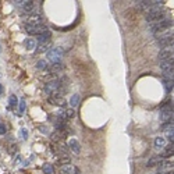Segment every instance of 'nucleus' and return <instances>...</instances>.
<instances>
[{"label":"nucleus","instance_id":"nucleus-1","mask_svg":"<svg viewBox=\"0 0 174 174\" xmlns=\"http://www.w3.org/2000/svg\"><path fill=\"white\" fill-rule=\"evenodd\" d=\"M164 17H166V11L160 7H155L152 10H148L145 14V18L149 23H159V21H163Z\"/></svg>","mask_w":174,"mask_h":174},{"label":"nucleus","instance_id":"nucleus-2","mask_svg":"<svg viewBox=\"0 0 174 174\" xmlns=\"http://www.w3.org/2000/svg\"><path fill=\"white\" fill-rule=\"evenodd\" d=\"M156 43H158L160 47H163V49H166V47H173V28L169 30L167 32L156 36Z\"/></svg>","mask_w":174,"mask_h":174},{"label":"nucleus","instance_id":"nucleus-3","mask_svg":"<svg viewBox=\"0 0 174 174\" xmlns=\"http://www.w3.org/2000/svg\"><path fill=\"white\" fill-rule=\"evenodd\" d=\"M170 28H173V20H163V21H159V23L151 24V28H149V30H151V32L159 35L162 31L170 30Z\"/></svg>","mask_w":174,"mask_h":174},{"label":"nucleus","instance_id":"nucleus-4","mask_svg":"<svg viewBox=\"0 0 174 174\" xmlns=\"http://www.w3.org/2000/svg\"><path fill=\"white\" fill-rule=\"evenodd\" d=\"M63 56H64V50L61 47H53V49H49V52H47V59H49V61L52 64L60 63Z\"/></svg>","mask_w":174,"mask_h":174},{"label":"nucleus","instance_id":"nucleus-5","mask_svg":"<svg viewBox=\"0 0 174 174\" xmlns=\"http://www.w3.org/2000/svg\"><path fill=\"white\" fill-rule=\"evenodd\" d=\"M60 91H63L61 81H49L46 85H45V92H46L49 96L50 95H57Z\"/></svg>","mask_w":174,"mask_h":174},{"label":"nucleus","instance_id":"nucleus-6","mask_svg":"<svg viewBox=\"0 0 174 174\" xmlns=\"http://www.w3.org/2000/svg\"><path fill=\"white\" fill-rule=\"evenodd\" d=\"M24 30H25L28 33H31V35H40V33L46 32L47 28H46V25L40 24V25H25L24 26Z\"/></svg>","mask_w":174,"mask_h":174},{"label":"nucleus","instance_id":"nucleus-7","mask_svg":"<svg viewBox=\"0 0 174 174\" xmlns=\"http://www.w3.org/2000/svg\"><path fill=\"white\" fill-rule=\"evenodd\" d=\"M25 25H40L43 24L42 17L39 14H26V17H24Z\"/></svg>","mask_w":174,"mask_h":174},{"label":"nucleus","instance_id":"nucleus-8","mask_svg":"<svg viewBox=\"0 0 174 174\" xmlns=\"http://www.w3.org/2000/svg\"><path fill=\"white\" fill-rule=\"evenodd\" d=\"M163 2H159V0H145V2H138V6L141 7L142 10H152L155 7H160Z\"/></svg>","mask_w":174,"mask_h":174},{"label":"nucleus","instance_id":"nucleus-9","mask_svg":"<svg viewBox=\"0 0 174 174\" xmlns=\"http://www.w3.org/2000/svg\"><path fill=\"white\" fill-rule=\"evenodd\" d=\"M159 60L160 61H166V60H173V47H166L159 52Z\"/></svg>","mask_w":174,"mask_h":174},{"label":"nucleus","instance_id":"nucleus-10","mask_svg":"<svg viewBox=\"0 0 174 174\" xmlns=\"http://www.w3.org/2000/svg\"><path fill=\"white\" fill-rule=\"evenodd\" d=\"M173 171V160H163L158 166V173H167Z\"/></svg>","mask_w":174,"mask_h":174},{"label":"nucleus","instance_id":"nucleus-11","mask_svg":"<svg viewBox=\"0 0 174 174\" xmlns=\"http://www.w3.org/2000/svg\"><path fill=\"white\" fill-rule=\"evenodd\" d=\"M60 170H61L63 174H79L78 167L72 166L71 163H68V164H61V166H60Z\"/></svg>","mask_w":174,"mask_h":174},{"label":"nucleus","instance_id":"nucleus-12","mask_svg":"<svg viewBox=\"0 0 174 174\" xmlns=\"http://www.w3.org/2000/svg\"><path fill=\"white\" fill-rule=\"evenodd\" d=\"M47 100H49V103H52V105H54V106H66V100H64L63 96H60V93H57V95H50Z\"/></svg>","mask_w":174,"mask_h":174},{"label":"nucleus","instance_id":"nucleus-13","mask_svg":"<svg viewBox=\"0 0 174 174\" xmlns=\"http://www.w3.org/2000/svg\"><path fill=\"white\" fill-rule=\"evenodd\" d=\"M21 7H23V11H24V13H26V14H32L33 11H35L36 3H35V2H32V0H28V2H23Z\"/></svg>","mask_w":174,"mask_h":174},{"label":"nucleus","instance_id":"nucleus-14","mask_svg":"<svg viewBox=\"0 0 174 174\" xmlns=\"http://www.w3.org/2000/svg\"><path fill=\"white\" fill-rule=\"evenodd\" d=\"M160 120L163 123L173 121V110H160Z\"/></svg>","mask_w":174,"mask_h":174},{"label":"nucleus","instance_id":"nucleus-15","mask_svg":"<svg viewBox=\"0 0 174 174\" xmlns=\"http://www.w3.org/2000/svg\"><path fill=\"white\" fill-rule=\"evenodd\" d=\"M50 36H52V33H50L49 30H47L46 32L38 35V42H39V45H42V43H49L50 42Z\"/></svg>","mask_w":174,"mask_h":174},{"label":"nucleus","instance_id":"nucleus-16","mask_svg":"<svg viewBox=\"0 0 174 174\" xmlns=\"http://www.w3.org/2000/svg\"><path fill=\"white\" fill-rule=\"evenodd\" d=\"M68 146H70V149H71L74 153H79V151H81L79 142L77 141V139H74V138H71V139L68 141Z\"/></svg>","mask_w":174,"mask_h":174},{"label":"nucleus","instance_id":"nucleus-17","mask_svg":"<svg viewBox=\"0 0 174 174\" xmlns=\"http://www.w3.org/2000/svg\"><path fill=\"white\" fill-rule=\"evenodd\" d=\"M163 85L166 92L170 93L173 91V78H167V77H163Z\"/></svg>","mask_w":174,"mask_h":174},{"label":"nucleus","instance_id":"nucleus-18","mask_svg":"<svg viewBox=\"0 0 174 174\" xmlns=\"http://www.w3.org/2000/svg\"><path fill=\"white\" fill-rule=\"evenodd\" d=\"M162 162H163V158H162V156H155V158H152L151 160L148 162L146 166H148V167H155V166H159Z\"/></svg>","mask_w":174,"mask_h":174},{"label":"nucleus","instance_id":"nucleus-19","mask_svg":"<svg viewBox=\"0 0 174 174\" xmlns=\"http://www.w3.org/2000/svg\"><path fill=\"white\" fill-rule=\"evenodd\" d=\"M173 144L169 145V146H164V151H163V155H162V158H170V156H173Z\"/></svg>","mask_w":174,"mask_h":174},{"label":"nucleus","instance_id":"nucleus-20","mask_svg":"<svg viewBox=\"0 0 174 174\" xmlns=\"http://www.w3.org/2000/svg\"><path fill=\"white\" fill-rule=\"evenodd\" d=\"M78 103H79V95L78 93H74L71 96V99H70V106H71V109H75L78 106Z\"/></svg>","mask_w":174,"mask_h":174},{"label":"nucleus","instance_id":"nucleus-21","mask_svg":"<svg viewBox=\"0 0 174 174\" xmlns=\"http://www.w3.org/2000/svg\"><path fill=\"white\" fill-rule=\"evenodd\" d=\"M64 131H61V130H57V131H54L52 134V138H53V141H60V139H63L64 138Z\"/></svg>","mask_w":174,"mask_h":174},{"label":"nucleus","instance_id":"nucleus-22","mask_svg":"<svg viewBox=\"0 0 174 174\" xmlns=\"http://www.w3.org/2000/svg\"><path fill=\"white\" fill-rule=\"evenodd\" d=\"M24 45H25V47H26L28 50H32V49H35L36 42H35L33 39H31V38H28V39L24 40Z\"/></svg>","mask_w":174,"mask_h":174},{"label":"nucleus","instance_id":"nucleus-23","mask_svg":"<svg viewBox=\"0 0 174 174\" xmlns=\"http://www.w3.org/2000/svg\"><path fill=\"white\" fill-rule=\"evenodd\" d=\"M49 47H50V43H42L39 46L36 47V53H45V52H49Z\"/></svg>","mask_w":174,"mask_h":174},{"label":"nucleus","instance_id":"nucleus-24","mask_svg":"<svg viewBox=\"0 0 174 174\" xmlns=\"http://www.w3.org/2000/svg\"><path fill=\"white\" fill-rule=\"evenodd\" d=\"M42 170H43V173H45V174H53V173H54V170H53V164H50V163H45V164H43Z\"/></svg>","mask_w":174,"mask_h":174},{"label":"nucleus","instance_id":"nucleus-25","mask_svg":"<svg viewBox=\"0 0 174 174\" xmlns=\"http://www.w3.org/2000/svg\"><path fill=\"white\" fill-rule=\"evenodd\" d=\"M164 145H166V141H164V138L163 137H158V138L155 139V146L156 148H164Z\"/></svg>","mask_w":174,"mask_h":174},{"label":"nucleus","instance_id":"nucleus-26","mask_svg":"<svg viewBox=\"0 0 174 174\" xmlns=\"http://www.w3.org/2000/svg\"><path fill=\"white\" fill-rule=\"evenodd\" d=\"M162 130H163L164 132H170V131H173V121L163 123V125H162Z\"/></svg>","mask_w":174,"mask_h":174},{"label":"nucleus","instance_id":"nucleus-27","mask_svg":"<svg viewBox=\"0 0 174 174\" xmlns=\"http://www.w3.org/2000/svg\"><path fill=\"white\" fill-rule=\"evenodd\" d=\"M64 68V66H63L61 63H54V64H52V67H50V71L56 72V71H60V70Z\"/></svg>","mask_w":174,"mask_h":174},{"label":"nucleus","instance_id":"nucleus-28","mask_svg":"<svg viewBox=\"0 0 174 174\" xmlns=\"http://www.w3.org/2000/svg\"><path fill=\"white\" fill-rule=\"evenodd\" d=\"M64 116H66V118L68 120V118H72L74 116H75V110L74 109H67V110H64Z\"/></svg>","mask_w":174,"mask_h":174},{"label":"nucleus","instance_id":"nucleus-29","mask_svg":"<svg viewBox=\"0 0 174 174\" xmlns=\"http://www.w3.org/2000/svg\"><path fill=\"white\" fill-rule=\"evenodd\" d=\"M36 68L38 70H46L47 68V64L45 60H40V61H38V64H36Z\"/></svg>","mask_w":174,"mask_h":174},{"label":"nucleus","instance_id":"nucleus-30","mask_svg":"<svg viewBox=\"0 0 174 174\" xmlns=\"http://www.w3.org/2000/svg\"><path fill=\"white\" fill-rule=\"evenodd\" d=\"M9 103H10L11 107L17 106V103H18V99L16 98V95H11V96H10V99H9Z\"/></svg>","mask_w":174,"mask_h":174},{"label":"nucleus","instance_id":"nucleus-31","mask_svg":"<svg viewBox=\"0 0 174 174\" xmlns=\"http://www.w3.org/2000/svg\"><path fill=\"white\" fill-rule=\"evenodd\" d=\"M24 110H25V100L23 99V100L20 102V114H23Z\"/></svg>","mask_w":174,"mask_h":174},{"label":"nucleus","instance_id":"nucleus-32","mask_svg":"<svg viewBox=\"0 0 174 174\" xmlns=\"http://www.w3.org/2000/svg\"><path fill=\"white\" fill-rule=\"evenodd\" d=\"M7 132V128L4 124H0V135H4Z\"/></svg>","mask_w":174,"mask_h":174},{"label":"nucleus","instance_id":"nucleus-33","mask_svg":"<svg viewBox=\"0 0 174 174\" xmlns=\"http://www.w3.org/2000/svg\"><path fill=\"white\" fill-rule=\"evenodd\" d=\"M21 135H23V138H24V139L28 138V131H26L25 128H21Z\"/></svg>","mask_w":174,"mask_h":174},{"label":"nucleus","instance_id":"nucleus-34","mask_svg":"<svg viewBox=\"0 0 174 174\" xmlns=\"http://www.w3.org/2000/svg\"><path fill=\"white\" fill-rule=\"evenodd\" d=\"M2 92H3V86H2V84H0V95H2Z\"/></svg>","mask_w":174,"mask_h":174}]
</instances>
